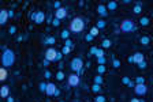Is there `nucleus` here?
I'll list each match as a JSON object with an SVG mask.
<instances>
[{"instance_id": "obj_49", "label": "nucleus", "mask_w": 153, "mask_h": 102, "mask_svg": "<svg viewBox=\"0 0 153 102\" xmlns=\"http://www.w3.org/2000/svg\"><path fill=\"white\" fill-rule=\"evenodd\" d=\"M131 102H141V101H139V99H137V98H133Z\"/></svg>"}, {"instance_id": "obj_41", "label": "nucleus", "mask_w": 153, "mask_h": 102, "mask_svg": "<svg viewBox=\"0 0 153 102\" xmlns=\"http://www.w3.org/2000/svg\"><path fill=\"white\" fill-rule=\"evenodd\" d=\"M44 76H45V79H49L51 78V76H52V75H51V72H49V71H45V72H44Z\"/></svg>"}, {"instance_id": "obj_19", "label": "nucleus", "mask_w": 153, "mask_h": 102, "mask_svg": "<svg viewBox=\"0 0 153 102\" xmlns=\"http://www.w3.org/2000/svg\"><path fill=\"white\" fill-rule=\"evenodd\" d=\"M60 35H62V38H63L64 41L70 40V31H68V30H63V31H62V34H60Z\"/></svg>"}, {"instance_id": "obj_2", "label": "nucleus", "mask_w": 153, "mask_h": 102, "mask_svg": "<svg viewBox=\"0 0 153 102\" xmlns=\"http://www.w3.org/2000/svg\"><path fill=\"white\" fill-rule=\"evenodd\" d=\"M83 29H85V20H83L82 18L76 16V18H74V19L71 20L70 30L73 33H76V34H78V33H82Z\"/></svg>"}, {"instance_id": "obj_38", "label": "nucleus", "mask_w": 153, "mask_h": 102, "mask_svg": "<svg viewBox=\"0 0 153 102\" xmlns=\"http://www.w3.org/2000/svg\"><path fill=\"white\" fill-rule=\"evenodd\" d=\"M8 33H10V34H15V33H17V27H15V26H11V27L8 29Z\"/></svg>"}, {"instance_id": "obj_21", "label": "nucleus", "mask_w": 153, "mask_h": 102, "mask_svg": "<svg viewBox=\"0 0 153 102\" xmlns=\"http://www.w3.org/2000/svg\"><path fill=\"white\" fill-rule=\"evenodd\" d=\"M111 45H112V42H111V40H104L103 41V44H101V48H111Z\"/></svg>"}, {"instance_id": "obj_40", "label": "nucleus", "mask_w": 153, "mask_h": 102, "mask_svg": "<svg viewBox=\"0 0 153 102\" xmlns=\"http://www.w3.org/2000/svg\"><path fill=\"white\" fill-rule=\"evenodd\" d=\"M53 6H55V8H56V10L62 8V3H60V1H55V3H53Z\"/></svg>"}, {"instance_id": "obj_39", "label": "nucleus", "mask_w": 153, "mask_h": 102, "mask_svg": "<svg viewBox=\"0 0 153 102\" xmlns=\"http://www.w3.org/2000/svg\"><path fill=\"white\" fill-rule=\"evenodd\" d=\"M122 82H123L124 85H127V86H129V83H130L131 80H130V79L127 78V76H124V78H122Z\"/></svg>"}, {"instance_id": "obj_9", "label": "nucleus", "mask_w": 153, "mask_h": 102, "mask_svg": "<svg viewBox=\"0 0 153 102\" xmlns=\"http://www.w3.org/2000/svg\"><path fill=\"white\" fill-rule=\"evenodd\" d=\"M56 90H57V87H56L55 83H52V82H49V83H47V90H45V94H47L48 97L51 95H55Z\"/></svg>"}, {"instance_id": "obj_16", "label": "nucleus", "mask_w": 153, "mask_h": 102, "mask_svg": "<svg viewBox=\"0 0 153 102\" xmlns=\"http://www.w3.org/2000/svg\"><path fill=\"white\" fill-rule=\"evenodd\" d=\"M7 76H8V72H7V68L1 67V68H0V80H1V82H4V80L7 79Z\"/></svg>"}, {"instance_id": "obj_37", "label": "nucleus", "mask_w": 153, "mask_h": 102, "mask_svg": "<svg viewBox=\"0 0 153 102\" xmlns=\"http://www.w3.org/2000/svg\"><path fill=\"white\" fill-rule=\"evenodd\" d=\"M93 35H92V34H86L85 35V41H88V42H90V41H93Z\"/></svg>"}, {"instance_id": "obj_12", "label": "nucleus", "mask_w": 153, "mask_h": 102, "mask_svg": "<svg viewBox=\"0 0 153 102\" xmlns=\"http://www.w3.org/2000/svg\"><path fill=\"white\" fill-rule=\"evenodd\" d=\"M8 18H10L8 11H7V10H1V11H0V25H6Z\"/></svg>"}, {"instance_id": "obj_30", "label": "nucleus", "mask_w": 153, "mask_h": 102, "mask_svg": "<svg viewBox=\"0 0 153 102\" xmlns=\"http://www.w3.org/2000/svg\"><path fill=\"white\" fill-rule=\"evenodd\" d=\"M70 52H71V48L70 46H66V45H64V46H63V49H62V53H63V55H68Z\"/></svg>"}, {"instance_id": "obj_23", "label": "nucleus", "mask_w": 153, "mask_h": 102, "mask_svg": "<svg viewBox=\"0 0 153 102\" xmlns=\"http://www.w3.org/2000/svg\"><path fill=\"white\" fill-rule=\"evenodd\" d=\"M63 79H64V72L63 71L56 72V80H63Z\"/></svg>"}, {"instance_id": "obj_18", "label": "nucleus", "mask_w": 153, "mask_h": 102, "mask_svg": "<svg viewBox=\"0 0 153 102\" xmlns=\"http://www.w3.org/2000/svg\"><path fill=\"white\" fill-rule=\"evenodd\" d=\"M98 31H100V29H98L97 26H93V27L90 29V31H89V34H92L93 37H97V35H98Z\"/></svg>"}, {"instance_id": "obj_46", "label": "nucleus", "mask_w": 153, "mask_h": 102, "mask_svg": "<svg viewBox=\"0 0 153 102\" xmlns=\"http://www.w3.org/2000/svg\"><path fill=\"white\" fill-rule=\"evenodd\" d=\"M7 102H14V98H12V97H8V98H7Z\"/></svg>"}, {"instance_id": "obj_34", "label": "nucleus", "mask_w": 153, "mask_h": 102, "mask_svg": "<svg viewBox=\"0 0 153 102\" xmlns=\"http://www.w3.org/2000/svg\"><path fill=\"white\" fill-rule=\"evenodd\" d=\"M97 61H98V65H104V64L107 63L105 57H98V58H97Z\"/></svg>"}, {"instance_id": "obj_5", "label": "nucleus", "mask_w": 153, "mask_h": 102, "mask_svg": "<svg viewBox=\"0 0 153 102\" xmlns=\"http://www.w3.org/2000/svg\"><path fill=\"white\" fill-rule=\"evenodd\" d=\"M56 56H57V50L53 48H48L45 50V60L48 61H56Z\"/></svg>"}, {"instance_id": "obj_25", "label": "nucleus", "mask_w": 153, "mask_h": 102, "mask_svg": "<svg viewBox=\"0 0 153 102\" xmlns=\"http://www.w3.org/2000/svg\"><path fill=\"white\" fill-rule=\"evenodd\" d=\"M38 87H40V91H41V93H44V94H45V90H47V83H44V82H41Z\"/></svg>"}, {"instance_id": "obj_10", "label": "nucleus", "mask_w": 153, "mask_h": 102, "mask_svg": "<svg viewBox=\"0 0 153 102\" xmlns=\"http://www.w3.org/2000/svg\"><path fill=\"white\" fill-rule=\"evenodd\" d=\"M67 16V8H64V7H62V8L56 10V14H55V18H57V19H64V18Z\"/></svg>"}, {"instance_id": "obj_33", "label": "nucleus", "mask_w": 153, "mask_h": 102, "mask_svg": "<svg viewBox=\"0 0 153 102\" xmlns=\"http://www.w3.org/2000/svg\"><path fill=\"white\" fill-rule=\"evenodd\" d=\"M105 67H104V65H98V68H97V72H98V75H101V73H104L105 72Z\"/></svg>"}, {"instance_id": "obj_8", "label": "nucleus", "mask_w": 153, "mask_h": 102, "mask_svg": "<svg viewBox=\"0 0 153 102\" xmlns=\"http://www.w3.org/2000/svg\"><path fill=\"white\" fill-rule=\"evenodd\" d=\"M33 19H34V23H37V25H41L42 22L45 20V14L42 11H38V12H36V14H33Z\"/></svg>"}, {"instance_id": "obj_1", "label": "nucleus", "mask_w": 153, "mask_h": 102, "mask_svg": "<svg viewBox=\"0 0 153 102\" xmlns=\"http://www.w3.org/2000/svg\"><path fill=\"white\" fill-rule=\"evenodd\" d=\"M15 63V53L11 49L3 46V53H1V64L4 68H10L12 67Z\"/></svg>"}, {"instance_id": "obj_7", "label": "nucleus", "mask_w": 153, "mask_h": 102, "mask_svg": "<svg viewBox=\"0 0 153 102\" xmlns=\"http://www.w3.org/2000/svg\"><path fill=\"white\" fill-rule=\"evenodd\" d=\"M68 85L71 86V87H76V86L79 85V75H76V73H71V75H68Z\"/></svg>"}, {"instance_id": "obj_28", "label": "nucleus", "mask_w": 153, "mask_h": 102, "mask_svg": "<svg viewBox=\"0 0 153 102\" xmlns=\"http://www.w3.org/2000/svg\"><path fill=\"white\" fill-rule=\"evenodd\" d=\"M112 65H114V68H119L120 67V61H119L118 58H114V60H112Z\"/></svg>"}, {"instance_id": "obj_48", "label": "nucleus", "mask_w": 153, "mask_h": 102, "mask_svg": "<svg viewBox=\"0 0 153 102\" xmlns=\"http://www.w3.org/2000/svg\"><path fill=\"white\" fill-rule=\"evenodd\" d=\"M49 63H51V61H48V60H44V63H42V64H44V65H45V67H47V65H48V64H49Z\"/></svg>"}, {"instance_id": "obj_24", "label": "nucleus", "mask_w": 153, "mask_h": 102, "mask_svg": "<svg viewBox=\"0 0 153 102\" xmlns=\"http://www.w3.org/2000/svg\"><path fill=\"white\" fill-rule=\"evenodd\" d=\"M92 90H93L94 93H100L101 91V85H93L92 86Z\"/></svg>"}, {"instance_id": "obj_6", "label": "nucleus", "mask_w": 153, "mask_h": 102, "mask_svg": "<svg viewBox=\"0 0 153 102\" xmlns=\"http://www.w3.org/2000/svg\"><path fill=\"white\" fill-rule=\"evenodd\" d=\"M144 58L145 57H144V55H142V53L137 52V53H134L133 56H130V57H129V63H135V64H139V63L145 61Z\"/></svg>"}, {"instance_id": "obj_15", "label": "nucleus", "mask_w": 153, "mask_h": 102, "mask_svg": "<svg viewBox=\"0 0 153 102\" xmlns=\"http://www.w3.org/2000/svg\"><path fill=\"white\" fill-rule=\"evenodd\" d=\"M97 11L101 16H107V15H108V8H107V6H104V4H100V6L97 7Z\"/></svg>"}, {"instance_id": "obj_47", "label": "nucleus", "mask_w": 153, "mask_h": 102, "mask_svg": "<svg viewBox=\"0 0 153 102\" xmlns=\"http://www.w3.org/2000/svg\"><path fill=\"white\" fill-rule=\"evenodd\" d=\"M8 16H10V18L14 16V11H8Z\"/></svg>"}, {"instance_id": "obj_26", "label": "nucleus", "mask_w": 153, "mask_h": 102, "mask_svg": "<svg viewBox=\"0 0 153 102\" xmlns=\"http://www.w3.org/2000/svg\"><path fill=\"white\" fill-rule=\"evenodd\" d=\"M139 22H141V25H142V26H148V25H149V19H148L146 16L141 18V20H139Z\"/></svg>"}, {"instance_id": "obj_4", "label": "nucleus", "mask_w": 153, "mask_h": 102, "mask_svg": "<svg viewBox=\"0 0 153 102\" xmlns=\"http://www.w3.org/2000/svg\"><path fill=\"white\" fill-rule=\"evenodd\" d=\"M120 30L123 33H131L135 30V25H134V22L130 19H124L123 22L120 23Z\"/></svg>"}, {"instance_id": "obj_29", "label": "nucleus", "mask_w": 153, "mask_h": 102, "mask_svg": "<svg viewBox=\"0 0 153 102\" xmlns=\"http://www.w3.org/2000/svg\"><path fill=\"white\" fill-rule=\"evenodd\" d=\"M149 37H141V40H139V42H141V44H144V45H148L149 44Z\"/></svg>"}, {"instance_id": "obj_43", "label": "nucleus", "mask_w": 153, "mask_h": 102, "mask_svg": "<svg viewBox=\"0 0 153 102\" xmlns=\"http://www.w3.org/2000/svg\"><path fill=\"white\" fill-rule=\"evenodd\" d=\"M62 55H63V53H62V52H57V56H56V61H59V60H62Z\"/></svg>"}, {"instance_id": "obj_3", "label": "nucleus", "mask_w": 153, "mask_h": 102, "mask_svg": "<svg viewBox=\"0 0 153 102\" xmlns=\"http://www.w3.org/2000/svg\"><path fill=\"white\" fill-rule=\"evenodd\" d=\"M70 68L74 71V72H79L83 68V60H82V57H74L73 60H71V63H70Z\"/></svg>"}, {"instance_id": "obj_50", "label": "nucleus", "mask_w": 153, "mask_h": 102, "mask_svg": "<svg viewBox=\"0 0 153 102\" xmlns=\"http://www.w3.org/2000/svg\"><path fill=\"white\" fill-rule=\"evenodd\" d=\"M94 102H96V101H94Z\"/></svg>"}, {"instance_id": "obj_45", "label": "nucleus", "mask_w": 153, "mask_h": 102, "mask_svg": "<svg viewBox=\"0 0 153 102\" xmlns=\"http://www.w3.org/2000/svg\"><path fill=\"white\" fill-rule=\"evenodd\" d=\"M59 95H60V90L57 88V90H56V93H55V97H59Z\"/></svg>"}, {"instance_id": "obj_17", "label": "nucleus", "mask_w": 153, "mask_h": 102, "mask_svg": "<svg viewBox=\"0 0 153 102\" xmlns=\"http://www.w3.org/2000/svg\"><path fill=\"white\" fill-rule=\"evenodd\" d=\"M107 8H108L109 11H115V10L118 8V3H116V1H109V3L107 4Z\"/></svg>"}, {"instance_id": "obj_36", "label": "nucleus", "mask_w": 153, "mask_h": 102, "mask_svg": "<svg viewBox=\"0 0 153 102\" xmlns=\"http://www.w3.org/2000/svg\"><path fill=\"white\" fill-rule=\"evenodd\" d=\"M135 82H137V85H144V82H145V79L142 78V76H138V78L135 79Z\"/></svg>"}, {"instance_id": "obj_35", "label": "nucleus", "mask_w": 153, "mask_h": 102, "mask_svg": "<svg viewBox=\"0 0 153 102\" xmlns=\"http://www.w3.org/2000/svg\"><path fill=\"white\" fill-rule=\"evenodd\" d=\"M60 25V20L57 19V18H53V20H52V26H55V27H57Z\"/></svg>"}, {"instance_id": "obj_13", "label": "nucleus", "mask_w": 153, "mask_h": 102, "mask_svg": "<svg viewBox=\"0 0 153 102\" xmlns=\"http://www.w3.org/2000/svg\"><path fill=\"white\" fill-rule=\"evenodd\" d=\"M90 55H96V57H104V50L103 49H98V48L93 46L90 49Z\"/></svg>"}, {"instance_id": "obj_27", "label": "nucleus", "mask_w": 153, "mask_h": 102, "mask_svg": "<svg viewBox=\"0 0 153 102\" xmlns=\"http://www.w3.org/2000/svg\"><path fill=\"white\" fill-rule=\"evenodd\" d=\"M133 11L135 12V14H139V12H141V3L135 4V6H134V8H133Z\"/></svg>"}, {"instance_id": "obj_42", "label": "nucleus", "mask_w": 153, "mask_h": 102, "mask_svg": "<svg viewBox=\"0 0 153 102\" xmlns=\"http://www.w3.org/2000/svg\"><path fill=\"white\" fill-rule=\"evenodd\" d=\"M138 67L141 68V70H144V68L146 67V63H145V61H142V63H139V64H138Z\"/></svg>"}, {"instance_id": "obj_22", "label": "nucleus", "mask_w": 153, "mask_h": 102, "mask_svg": "<svg viewBox=\"0 0 153 102\" xmlns=\"http://www.w3.org/2000/svg\"><path fill=\"white\" fill-rule=\"evenodd\" d=\"M94 85H103V78H101V75L94 76Z\"/></svg>"}, {"instance_id": "obj_44", "label": "nucleus", "mask_w": 153, "mask_h": 102, "mask_svg": "<svg viewBox=\"0 0 153 102\" xmlns=\"http://www.w3.org/2000/svg\"><path fill=\"white\" fill-rule=\"evenodd\" d=\"M64 45H66V46H70V48H71V46H73V42H71L70 40H67V41H66V44H64Z\"/></svg>"}, {"instance_id": "obj_31", "label": "nucleus", "mask_w": 153, "mask_h": 102, "mask_svg": "<svg viewBox=\"0 0 153 102\" xmlns=\"http://www.w3.org/2000/svg\"><path fill=\"white\" fill-rule=\"evenodd\" d=\"M96 26H97L98 29H104V27H105V22L101 19V20H98V22H97V25H96Z\"/></svg>"}, {"instance_id": "obj_20", "label": "nucleus", "mask_w": 153, "mask_h": 102, "mask_svg": "<svg viewBox=\"0 0 153 102\" xmlns=\"http://www.w3.org/2000/svg\"><path fill=\"white\" fill-rule=\"evenodd\" d=\"M44 42H45V44H48V45H53L56 42V40H55V37H48V38H45V40H44Z\"/></svg>"}, {"instance_id": "obj_11", "label": "nucleus", "mask_w": 153, "mask_h": 102, "mask_svg": "<svg viewBox=\"0 0 153 102\" xmlns=\"http://www.w3.org/2000/svg\"><path fill=\"white\" fill-rule=\"evenodd\" d=\"M146 86L145 85H137L135 87H134V91H135L137 95H145L146 94Z\"/></svg>"}, {"instance_id": "obj_14", "label": "nucleus", "mask_w": 153, "mask_h": 102, "mask_svg": "<svg viewBox=\"0 0 153 102\" xmlns=\"http://www.w3.org/2000/svg\"><path fill=\"white\" fill-rule=\"evenodd\" d=\"M0 97L1 98H8L10 97V87L8 86H3L0 88Z\"/></svg>"}, {"instance_id": "obj_32", "label": "nucleus", "mask_w": 153, "mask_h": 102, "mask_svg": "<svg viewBox=\"0 0 153 102\" xmlns=\"http://www.w3.org/2000/svg\"><path fill=\"white\" fill-rule=\"evenodd\" d=\"M107 101V98L104 95H97L96 97V102H105Z\"/></svg>"}]
</instances>
